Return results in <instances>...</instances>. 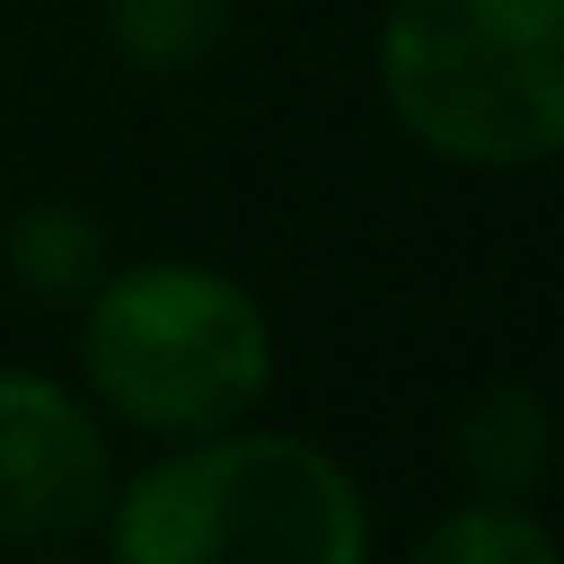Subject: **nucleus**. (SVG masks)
<instances>
[{
	"label": "nucleus",
	"instance_id": "obj_8",
	"mask_svg": "<svg viewBox=\"0 0 564 564\" xmlns=\"http://www.w3.org/2000/svg\"><path fill=\"white\" fill-rule=\"evenodd\" d=\"M417 564H556V533L518 495H479L417 533Z\"/></svg>",
	"mask_w": 564,
	"mask_h": 564
},
{
	"label": "nucleus",
	"instance_id": "obj_3",
	"mask_svg": "<svg viewBox=\"0 0 564 564\" xmlns=\"http://www.w3.org/2000/svg\"><path fill=\"white\" fill-rule=\"evenodd\" d=\"M379 94L456 171L549 163L564 148V0H394Z\"/></svg>",
	"mask_w": 564,
	"mask_h": 564
},
{
	"label": "nucleus",
	"instance_id": "obj_1",
	"mask_svg": "<svg viewBox=\"0 0 564 564\" xmlns=\"http://www.w3.org/2000/svg\"><path fill=\"white\" fill-rule=\"evenodd\" d=\"M101 541L117 564H356L371 518L333 448L217 425L117 479Z\"/></svg>",
	"mask_w": 564,
	"mask_h": 564
},
{
	"label": "nucleus",
	"instance_id": "obj_5",
	"mask_svg": "<svg viewBox=\"0 0 564 564\" xmlns=\"http://www.w3.org/2000/svg\"><path fill=\"white\" fill-rule=\"evenodd\" d=\"M9 271L40 302H86L109 271V232L78 202H32L9 225Z\"/></svg>",
	"mask_w": 564,
	"mask_h": 564
},
{
	"label": "nucleus",
	"instance_id": "obj_2",
	"mask_svg": "<svg viewBox=\"0 0 564 564\" xmlns=\"http://www.w3.org/2000/svg\"><path fill=\"white\" fill-rule=\"evenodd\" d=\"M78 371L94 402L155 441H194L240 425L279 371L263 302L194 256H148L101 271L78 317Z\"/></svg>",
	"mask_w": 564,
	"mask_h": 564
},
{
	"label": "nucleus",
	"instance_id": "obj_4",
	"mask_svg": "<svg viewBox=\"0 0 564 564\" xmlns=\"http://www.w3.org/2000/svg\"><path fill=\"white\" fill-rule=\"evenodd\" d=\"M109 495H117V448L94 402L32 364L0 371V541L70 549L101 533Z\"/></svg>",
	"mask_w": 564,
	"mask_h": 564
},
{
	"label": "nucleus",
	"instance_id": "obj_7",
	"mask_svg": "<svg viewBox=\"0 0 564 564\" xmlns=\"http://www.w3.org/2000/svg\"><path fill=\"white\" fill-rule=\"evenodd\" d=\"M456 464H464L487 495H518V487H533L541 464H549V417H541V402H533L525 387H495V394H479L471 417H464V433H456Z\"/></svg>",
	"mask_w": 564,
	"mask_h": 564
},
{
	"label": "nucleus",
	"instance_id": "obj_6",
	"mask_svg": "<svg viewBox=\"0 0 564 564\" xmlns=\"http://www.w3.org/2000/svg\"><path fill=\"white\" fill-rule=\"evenodd\" d=\"M232 24V0H101V32L124 70L140 78H186L217 55Z\"/></svg>",
	"mask_w": 564,
	"mask_h": 564
}]
</instances>
